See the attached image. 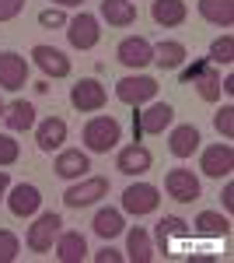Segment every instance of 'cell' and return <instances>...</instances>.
<instances>
[{
    "label": "cell",
    "instance_id": "obj_31",
    "mask_svg": "<svg viewBox=\"0 0 234 263\" xmlns=\"http://www.w3.org/2000/svg\"><path fill=\"white\" fill-rule=\"evenodd\" d=\"M18 253H21L18 235H14V232H7V228H0V263L18 260Z\"/></svg>",
    "mask_w": 234,
    "mask_h": 263
},
{
    "label": "cell",
    "instance_id": "obj_1",
    "mask_svg": "<svg viewBox=\"0 0 234 263\" xmlns=\"http://www.w3.org/2000/svg\"><path fill=\"white\" fill-rule=\"evenodd\" d=\"M119 137H122V126L112 116H95V120L84 126V147L95 151V155H109L119 144Z\"/></svg>",
    "mask_w": 234,
    "mask_h": 263
},
{
    "label": "cell",
    "instance_id": "obj_10",
    "mask_svg": "<svg viewBox=\"0 0 234 263\" xmlns=\"http://www.w3.org/2000/svg\"><path fill=\"white\" fill-rule=\"evenodd\" d=\"M67 39L74 49H95L101 39V28H98L95 14H77L74 21H67Z\"/></svg>",
    "mask_w": 234,
    "mask_h": 263
},
{
    "label": "cell",
    "instance_id": "obj_36",
    "mask_svg": "<svg viewBox=\"0 0 234 263\" xmlns=\"http://www.w3.org/2000/svg\"><path fill=\"white\" fill-rule=\"evenodd\" d=\"M206 67H210V60H196L193 67H185V70H182V84H193L196 78H199V74L206 70Z\"/></svg>",
    "mask_w": 234,
    "mask_h": 263
},
{
    "label": "cell",
    "instance_id": "obj_23",
    "mask_svg": "<svg viewBox=\"0 0 234 263\" xmlns=\"http://www.w3.org/2000/svg\"><path fill=\"white\" fill-rule=\"evenodd\" d=\"M126 260L133 263H151L154 260V246H151V235L143 232V228H130V235H126Z\"/></svg>",
    "mask_w": 234,
    "mask_h": 263
},
{
    "label": "cell",
    "instance_id": "obj_6",
    "mask_svg": "<svg viewBox=\"0 0 234 263\" xmlns=\"http://www.w3.org/2000/svg\"><path fill=\"white\" fill-rule=\"evenodd\" d=\"M157 95V81L147 78V74H137V78H122L116 84V99L126 102V105H143Z\"/></svg>",
    "mask_w": 234,
    "mask_h": 263
},
{
    "label": "cell",
    "instance_id": "obj_11",
    "mask_svg": "<svg viewBox=\"0 0 234 263\" xmlns=\"http://www.w3.org/2000/svg\"><path fill=\"white\" fill-rule=\"evenodd\" d=\"M28 84V60L21 57V53H0V88H7V91H18Z\"/></svg>",
    "mask_w": 234,
    "mask_h": 263
},
{
    "label": "cell",
    "instance_id": "obj_14",
    "mask_svg": "<svg viewBox=\"0 0 234 263\" xmlns=\"http://www.w3.org/2000/svg\"><path fill=\"white\" fill-rule=\"evenodd\" d=\"M39 203H42V193H39V186H32V182H18L11 190V197H7V207H11L14 218H32L39 211Z\"/></svg>",
    "mask_w": 234,
    "mask_h": 263
},
{
    "label": "cell",
    "instance_id": "obj_26",
    "mask_svg": "<svg viewBox=\"0 0 234 263\" xmlns=\"http://www.w3.org/2000/svg\"><path fill=\"white\" fill-rule=\"evenodd\" d=\"M154 63L161 70H178L185 63V46L182 42H157L154 46Z\"/></svg>",
    "mask_w": 234,
    "mask_h": 263
},
{
    "label": "cell",
    "instance_id": "obj_17",
    "mask_svg": "<svg viewBox=\"0 0 234 263\" xmlns=\"http://www.w3.org/2000/svg\"><path fill=\"white\" fill-rule=\"evenodd\" d=\"M56 176L59 179H80L88 168H91V158L80 151V147H70V151H59V158H56Z\"/></svg>",
    "mask_w": 234,
    "mask_h": 263
},
{
    "label": "cell",
    "instance_id": "obj_2",
    "mask_svg": "<svg viewBox=\"0 0 234 263\" xmlns=\"http://www.w3.org/2000/svg\"><path fill=\"white\" fill-rule=\"evenodd\" d=\"M172 120H175V109L168 102H154L143 112H133V137L140 141L143 134H164L172 126Z\"/></svg>",
    "mask_w": 234,
    "mask_h": 263
},
{
    "label": "cell",
    "instance_id": "obj_34",
    "mask_svg": "<svg viewBox=\"0 0 234 263\" xmlns=\"http://www.w3.org/2000/svg\"><path fill=\"white\" fill-rule=\"evenodd\" d=\"M25 11V0H0V21H11Z\"/></svg>",
    "mask_w": 234,
    "mask_h": 263
},
{
    "label": "cell",
    "instance_id": "obj_19",
    "mask_svg": "<svg viewBox=\"0 0 234 263\" xmlns=\"http://www.w3.org/2000/svg\"><path fill=\"white\" fill-rule=\"evenodd\" d=\"M151 14H154L157 25H164V28H178L182 21L189 18V7H185V0H154Z\"/></svg>",
    "mask_w": 234,
    "mask_h": 263
},
{
    "label": "cell",
    "instance_id": "obj_4",
    "mask_svg": "<svg viewBox=\"0 0 234 263\" xmlns=\"http://www.w3.org/2000/svg\"><path fill=\"white\" fill-rule=\"evenodd\" d=\"M157 203H161V193H157V186H151V182H133L122 193V211L126 214H137V218L157 211Z\"/></svg>",
    "mask_w": 234,
    "mask_h": 263
},
{
    "label": "cell",
    "instance_id": "obj_30",
    "mask_svg": "<svg viewBox=\"0 0 234 263\" xmlns=\"http://www.w3.org/2000/svg\"><path fill=\"white\" fill-rule=\"evenodd\" d=\"M210 63H220V67H231L234 60V39L231 35H220V39L210 46V57H206Z\"/></svg>",
    "mask_w": 234,
    "mask_h": 263
},
{
    "label": "cell",
    "instance_id": "obj_3",
    "mask_svg": "<svg viewBox=\"0 0 234 263\" xmlns=\"http://www.w3.org/2000/svg\"><path fill=\"white\" fill-rule=\"evenodd\" d=\"M59 232H63V221H59V214L46 211V214H39V221L28 228V239H25V242H28V249H32V253H49Z\"/></svg>",
    "mask_w": 234,
    "mask_h": 263
},
{
    "label": "cell",
    "instance_id": "obj_25",
    "mask_svg": "<svg viewBox=\"0 0 234 263\" xmlns=\"http://www.w3.org/2000/svg\"><path fill=\"white\" fill-rule=\"evenodd\" d=\"M196 232L199 235H210V239H227L231 235V218H224L217 211H203L196 218Z\"/></svg>",
    "mask_w": 234,
    "mask_h": 263
},
{
    "label": "cell",
    "instance_id": "obj_27",
    "mask_svg": "<svg viewBox=\"0 0 234 263\" xmlns=\"http://www.w3.org/2000/svg\"><path fill=\"white\" fill-rule=\"evenodd\" d=\"M122 228H126V224H122V214L112 211V207H101L95 214V235H101L105 242L116 239V235H122Z\"/></svg>",
    "mask_w": 234,
    "mask_h": 263
},
{
    "label": "cell",
    "instance_id": "obj_35",
    "mask_svg": "<svg viewBox=\"0 0 234 263\" xmlns=\"http://www.w3.org/2000/svg\"><path fill=\"white\" fill-rule=\"evenodd\" d=\"M39 25L42 28H59V25H67V18H63V11H42Z\"/></svg>",
    "mask_w": 234,
    "mask_h": 263
},
{
    "label": "cell",
    "instance_id": "obj_41",
    "mask_svg": "<svg viewBox=\"0 0 234 263\" xmlns=\"http://www.w3.org/2000/svg\"><path fill=\"white\" fill-rule=\"evenodd\" d=\"M0 116H4V102H0Z\"/></svg>",
    "mask_w": 234,
    "mask_h": 263
},
{
    "label": "cell",
    "instance_id": "obj_7",
    "mask_svg": "<svg viewBox=\"0 0 234 263\" xmlns=\"http://www.w3.org/2000/svg\"><path fill=\"white\" fill-rule=\"evenodd\" d=\"M116 57L122 67H130V70H140V67H147V63H154V46L143 39V35H130V39L119 42Z\"/></svg>",
    "mask_w": 234,
    "mask_h": 263
},
{
    "label": "cell",
    "instance_id": "obj_8",
    "mask_svg": "<svg viewBox=\"0 0 234 263\" xmlns=\"http://www.w3.org/2000/svg\"><path fill=\"white\" fill-rule=\"evenodd\" d=\"M164 190H168V197L178 200V203L199 200V179L193 176V168H172V172L164 176Z\"/></svg>",
    "mask_w": 234,
    "mask_h": 263
},
{
    "label": "cell",
    "instance_id": "obj_5",
    "mask_svg": "<svg viewBox=\"0 0 234 263\" xmlns=\"http://www.w3.org/2000/svg\"><path fill=\"white\" fill-rule=\"evenodd\" d=\"M70 102H74V109L80 112H98L105 102H109V91H105V84L95 81V78H84L70 88Z\"/></svg>",
    "mask_w": 234,
    "mask_h": 263
},
{
    "label": "cell",
    "instance_id": "obj_9",
    "mask_svg": "<svg viewBox=\"0 0 234 263\" xmlns=\"http://www.w3.org/2000/svg\"><path fill=\"white\" fill-rule=\"evenodd\" d=\"M109 193V179L105 176H91V179H84V182H77V186H70L67 193H63V203L67 207H88V203H95V200H101Z\"/></svg>",
    "mask_w": 234,
    "mask_h": 263
},
{
    "label": "cell",
    "instance_id": "obj_18",
    "mask_svg": "<svg viewBox=\"0 0 234 263\" xmlns=\"http://www.w3.org/2000/svg\"><path fill=\"white\" fill-rule=\"evenodd\" d=\"M88 256V242L80 232H59L56 235V260L59 263H80Z\"/></svg>",
    "mask_w": 234,
    "mask_h": 263
},
{
    "label": "cell",
    "instance_id": "obj_21",
    "mask_svg": "<svg viewBox=\"0 0 234 263\" xmlns=\"http://www.w3.org/2000/svg\"><path fill=\"white\" fill-rule=\"evenodd\" d=\"M101 18L116 28H130L137 21V7L133 0H101Z\"/></svg>",
    "mask_w": 234,
    "mask_h": 263
},
{
    "label": "cell",
    "instance_id": "obj_38",
    "mask_svg": "<svg viewBox=\"0 0 234 263\" xmlns=\"http://www.w3.org/2000/svg\"><path fill=\"white\" fill-rule=\"evenodd\" d=\"M220 197H224V207L231 211V207H234V186H231V182L224 186V193H220Z\"/></svg>",
    "mask_w": 234,
    "mask_h": 263
},
{
    "label": "cell",
    "instance_id": "obj_22",
    "mask_svg": "<svg viewBox=\"0 0 234 263\" xmlns=\"http://www.w3.org/2000/svg\"><path fill=\"white\" fill-rule=\"evenodd\" d=\"M199 130H196L193 123H182V126H175L172 130V141H168V147H172V155L175 158H189L196 147H199Z\"/></svg>",
    "mask_w": 234,
    "mask_h": 263
},
{
    "label": "cell",
    "instance_id": "obj_12",
    "mask_svg": "<svg viewBox=\"0 0 234 263\" xmlns=\"http://www.w3.org/2000/svg\"><path fill=\"white\" fill-rule=\"evenodd\" d=\"M199 168H203L210 179L231 176V172H234V147H231V144H214V147H206Z\"/></svg>",
    "mask_w": 234,
    "mask_h": 263
},
{
    "label": "cell",
    "instance_id": "obj_39",
    "mask_svg": "<svg viewBox=\"0 0 234 263\" xmlns=\"http://www.w3.org/2000/svg\"><path fill=\"white\" fill-rule=\"evenodd\" d=\"M7 190H11V179H7V172H0V200H4Z\"/></svg>",
    "mask_w": 234,
    "mask_h": 263
},
{
    "label": "cell",
    "instance_id": "obj_33",
    "mask_svg": "<svg viewBox=\"0 0 234 263\" xmlns=\"http://www.w3.org/2000/svg\"><path fill=\"white\" fill-rule=\"evenodd\" d=\"M214 126L224 134V137H234V105H224L214 116Z\"/></svg>",
    "mask_w": 234,
    "mask_h": 263
},
{
    "label": "cell",
    "instance_id": "obj_15",
    "mask_svg": "<svg viewBox=\"0 0 234 263\" xmlns=\"http://www.w3.org/2000/svg\"><path fill=\"white\" fill-rule=\"evenodd\" d=\"M32 57H35V63L42 67L46 78H67V74H70V60L59 53L56 46H35Z\"/></svg>",
    "mask_w": 234,
    "mask_h": 263
},
{
    "label": "cell",
    "instance_id": "obj_20",
    "mask_svg": "<svg viewBox=\"0 0 234 263\" xmlns=\"http://www.w3.org/2000/svg\"><path fill=\"white\" fill-rule=\"evenodd\" d=\"M4 120H7V130H14V134H25V130H32L35 126V105L32 102H11L7 109H4Z\"/></svg>",
    "mask_w": 234,
    "mask_h": 263
},
{
    "label": "cell",
    "instance_id": "obj_24",
    "mask_svg": "<svg viewBox=\"0 0 234 263\" xmlns=\"http://www.w3.org/2000/svg\"><path fill=\"white\" fill-rule=\"evenodd\" d=\"M199 14L210 25L231 28L234 25V0H199Z\"/></svg>",
    "mask_w": 234,
    "mask_h": 263
},
{
    "label": "cell",
    "instance_id": "obj_32",
    "mask_svg": "<svg viewBox=\"0 0 234 263\" xmlns=\"http://www.w3.org/2000/svg\"><path fill=\"white\" fill-rule=\"evenodd\" d=\"M18 155H21L18 141H14L11 134H0V165H14V162H18Z\"/></svg>",
    "mask_w": 234,
    "mask_h": 263
},
{
    "label": "cell",
    "instance_id": "obj_29",
    "mask_svg": "<svg viewBox=\"0 0 234 263\" xmlns=\"http://www.w3.org/2000/svg\"><path fill=\"white\" fill-rule=\"evenodd\" d=\"M193 84H196V91H199V99H203V102H217V99H220V91H224L220 74H217V70H210V67H206V70H203Z\"/></svg>",
    "mask_w": 234,
    "mask_h": 263
},
{
    "label": "cell",
    "instance_id": "obj_37",
    "mask_svg": "<svg viewBox=\"0 0 234 263\" xmlns=\"http://www.w3.org/2000/svg\"><path fill=\"white\" fill-rule=\"evenodd\" d=\"M95 260L98 263H119V260H122V253H119V249H112V246H105L101 253H95Z\"/></svg>",
    "mask_w": 234,
    "mask_h": 263
},
{
    "label": "cell",
    "instance_id": "obj_28",
    "mask_svg": "<svg viewBox=\"0 0 234 263\" xmlns=\"http://www.w3.org/2000/svg\"><path fill=\"white\" fill-rule=\"evenodd\" d=\"M185 235H189V224L182 221V218H164V221L157 224V246H161L164 253L172 249L175 239H185Z\"/></svg>",
    "mask_w": 234,
    "mask_h": 263
},
{
    "label": "cell",
    "instance_id": "obj_40",
    "mask_svg": "<svg viewBox=\"0 0 234 263\" xmlns=\"http://www.w3.org/2000/svg\"><path fill=\"white\" fill-rule=\"evenodd\" d=\"M59 7H77V4H84V0H56Z\"/></svg>",
    "mask_w": 234,
    "mask_h": 263
},
{
    "label": "cell",
    "instance_id": "obj_16",
    "mask_svg": "<svg viewBox=\"0 0 234 263\" xmlns=\"http://www.w3.org/2000/svg\"><path fill=\"white\" fill-rule=\"evenodd\" d=\"M63 141H67V123L59 120V116H49V120H42L35 126L39 151H56V147H63Z\"/></svg>",
    "mask_w": 234,
    "mask_h": 263
},
{
    "label": "cell",
    "instance_id": "obj_13",
    "mask_svg": "<svg viewBox=\"0 0 234 263\" xmlns=\"http://www.w3.org/2000/svg\"><path fill=\"white\" fill-rule=\"evenodd\" d=\"M151 165H154V155L143 147V144H130V147H122L116 158V168L122 176H143V172H151Z\"/></svg>",
    "mask_w": 234,
    "mask_h": 263
}]
</instances>
